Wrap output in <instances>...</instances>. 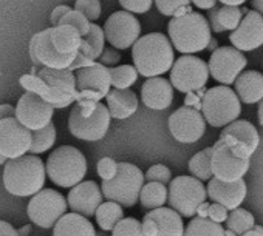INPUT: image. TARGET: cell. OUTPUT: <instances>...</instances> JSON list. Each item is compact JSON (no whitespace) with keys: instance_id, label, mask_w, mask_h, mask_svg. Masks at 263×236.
Listing matches in <instances>:
<instances>
[{"instance_id":"cell-1","label":"cell","mask_w":263,"mask_h":236,"mask_svg":"<svg viewBox=\"0 0 263 236\" xmlns=\"http://www.w3.org/2000/svg\"><path fill=\"white\" fill-rule=\"evenodd\" d=\"M132 59L141 76L147 79L163 76L171 71L175 63L174 45L167 36L151 33L140 37L132 47Z\"/></svg>"},{"instance_id":"cell-2","label":"cell","mask_w":263,"mask_h":236,"mask_svg":"<svg viewBox=\"0 0 263 236\" xmlns=\"http://www.w3.org/2000/svg\"><path fill=\"white\" fill-rule=\"evenodd\" d=\"M47 167L36 155L8 159L4 168V185L8 193L21 198L34 196L45 185Z\"/></svg>"},{"instance_id":"cell-3","label":"cell","mask_w":263,"mask_h":236,"mask_svg":"<svg viewBox=\"0 0 263 236\" xmlns=\"http://www.w3.org/2000/svg\"><path fill=\"white\" fill-rule=\"evenodd\" d=\"M167 33L172 45L181 54L200 53L209 47L212 39L209 20L198 13L174 17L167 25Z\"/></svg>"},{"instance_id":"cell-4","label":"cell","mask_w":263,"mask_h":236,"mask_svg":"<svg viewBox=\"0 0 263 236\" xmlns=\"http://www.w3.org/2000/svg\"><path fill=\"white\" fill-rule=\"evenodd\" d=\"M111 114L107 105L95 100H79L70 113L68 130L70 133L87 142L101 141L110 127Z\"/></svg>"},{"instance_id":"cell-5","label":"cell","mask_w":263,"mask_h":236,"mask_svg":"<svg viewBox=\"0 0 263 236\" xmlns=\"http://www.w3.org/2000/svg\"><path fill=\"white\" fill-rule=\"evenodd\" d=\"M47 176L59 187L71 188L82 182L87 175L85 156L71 145L56 148L47 159Z\"/></svg>"},{"instance_id":"cell-6","label":"cell","mask_w":263,"mask_h":236,"mask_svg":"<svg viewBox=\"0 0 263 236\" xmlns=\"http://www.w3.org/2000/svg\"><path fill=\"white\" fill-rule=\"evenodd\" d=\"M240 97L235 90L228 85H218L206 90L201 102V111L209 125L215 128H224L238 119L241 113Z\"/></svg>"},{"instance_id":"cell-7","label":"cell","mask_w":263,"mask_h":236,"mask_svg":"<svg viewBox=\"0 0 263 236\" xmlns=\"http://www.w3.org/2000/svg\"><path fill=\"white\" fill-rule=\"evenodd\" d=\"M146 176L143 171L128 162L118 164V173L111 179H102V195L108 201H115L122 207H134L144 187Z\"/></svg>"},{"instance_id":"cell-8","label":"cell","mask_w":263,"mask_h":236,"mask_svg":"<svg viewBox=\"0 0 263 236\" xmlns=\"http://www.w3.org/2000/svg\"><path fill=\"white\" fill-rule=\"evenodd\" d=\"M208 188L203 181L192 176H178L169 184L167 202L171 208L184 218H191L198 211V207L206 202Z\"/></svg>"},{"instance_id":"cell-9","label":"cell","mask_w":263,"mask_h":236,"mask_svg":"<svg viewBox=\"0 0 263 236\" xmlns=\"http://www.w3.org/2000/svg\"><path fill=\"white\" fill-rule=\"evenodd\" d=\"M68 202L56 190L42 188L39 193L31 196L27 207V214L33 224L42 228H54L58 221L67 213Z\"/></svg>"},{"instance_id":"cell-10","label":"cell","mask_w":263,"mask_h":236,"mask_svg":"<svg viewBox=\"0 0 263 236\" xmlns=\"http://www.w3.org/2000/svg\"><path fill=\"white\" fill-rule=\"evenodd\" d=\"M209 65L191 54L178 57L171 70V83L180 93H191L201 90L209 80Z\"/></svg>"},{"instance_id":"cell-11","label":"cell","mask_w":263,"mask_h":236,"mask_svg":"<svg viewBox=\"0 0 263 236\" xmlns=\"http://www.w3.org/2000/svg\"><path fill=\"white\" fill-rule=\"evenodd\" d=\"M105 40L116 50H128L141 36V24L134 13L116 11L104 24Z\"/></svg>"},{"instance_id":"cell-12","label":"cell","mask_w":263,"mask_h":236,"mask_svg":"<svg viewBox=\"0 0 263 236\" xmlns=\"http://www.w3.org/2000/svg\"><path fill=\"white\" fill-rule=\"evenodd\" d=\"M206 119L200 110L181 106L169 116V130L175 141L181 144H195L206 133Z\"/></svg>"},{"instance_id":"cell-13","label":"cell","mask_w":263,"mask_h":236,"mask_svg":"<svg viewBox=\"0 0 263 236\" xmlns=\"http://www.w3.org/2000/svg\"><path fill=\"white\" fill-rule=\"evenodd\" d=\"M209 73L221 85L235 83L237 77L245 71L248 60L243 51L235 47H221L217 48L209 59Z\"/></svg>"},{"instance_id":"cell-14","label":"cell","mask_w":263,"mask_h":236,"mask_svg":"<svg viewBox=\"0 0 263 236\" xmlns=\"http://www.w3.org/2000/svg\"><path fill=\"white\" fill-rule=\"evenodd\" d=\"M76 87L81 94H78L79 100H95L99 102L110 93L111 76L110 68L99 63H93L85 68L76 70Z\"/></svg>"},{"instance_id":"cell-15","label":"cell","mask_w":263,"mask_h":236,"mask_svg":"<svg viewBox=\"0 0 263 236\" xmlns=\"http://www.w3.org/2000/svg\"><path fill=\"white\" fill-rule=\"evenodd\" d=\"M54 106L34 91H27L21 96L16 105V117L22 125L31 132L41 130L51 124Z\"/></svg>"},{"instance_id":"cell-16","label":"cell","mask_w":263,"mask_h":236,"mask_svg":"<svg viewBox=\"0 0 263 236\" xmlns=\"http://www.w3.org/2000/svg\"><path fill=\"white\" fill-rule=\"evenodd\" d=\"M39 77L48 85L51 90L47 100L54 108H65L78 99V87H76V76L70 68L67 70H53V68H42L39 71Z\"/></svg>"},{"instance_id":"cell-17","label":"cell","mask_w":263,"mask_h":236,"mask_svg":"<svg viewBox=\"0 0 263 236\" xmlns=\"http://www.w3.org/2000/svg\"><path fill=\"white\" fill-rule=\"evenodd\" d=\"M211 167H212L214 178L224 182H234L241 179L248 173L249 159H243L237 156L234 150L229 147V144L220 138L214 145Z\"/></svg>"},{"instance_id":"cell-18","label":"cell","mask_w":263,"mask_h":236,"mask_svg":"<svg viewBox=\"0 0 263 236\" xmlns=\"http://www.w3.org/2000/svg\"><path fill=\"white\" fill-rule=\"evenodd\" d=\"M33 132L22 125L19 119L7 117L0 121V155L7 159H16L30 153Z\"/></svg>"},{"instance_id":"cell-19","label":"cell","mask_w":263,"mask_h":236,"mask_svg":"<svg viewBox=\"0 0 263 236\" xmlns=\"http://www.w3.org/2000/svg\"><path fill=\"white\" fill-rule=\"evenodd\" d=\"M76 56L78 54H62L54 48L51 42V28L34 34L30 40V57L37 67L67 70L71 67Z\"/></svg>"},{"instance_id":"cell-20","label":"cell","mask_w":263,"mask_h":236,"mask_svg":"<svg viewBox=\"0 0 263 236\" xmlns=\"http://www.w3.org/2000/svg\"><path fill=\"white\" fill-rule=\"evenodd\" d=\"M144 236H183L184 224L181 214L174 208L160 207L151 210L143 219Z\"/></svg>"},{"instance_id":"cell-21","label":"cell","mask_w":263,"mask_h":236,"mask_svg":"<svg viewBox=\"0 0 263 236\" xmlns=\"http://www.w3.org/2000/svg\"><path fill=\"white\" fill-rule=\"evenodd\" d=\"M232 47L240 51H254L263 45V16L257 11H248L241 24L229 36Z\"/></svg>"},{"instance_id":"cell-22","label":"cell","mask_w":263,"mask_h":236,"mask_svg":"<svg viewBox=\"0 0 263 236\" xmlns=\"http://www.w3.org/2000/svg\"><path fill=\"white\" fill-rule=\"evenodd\" d=\"M102 188L95 181H82L78 185L71 187L67 202L71 211L79 213L85 218H91L96 214V210L102 204Z\"/></svg>"},{"instance_id":"cell-23","label":"cell","mask_w":263,"mask_h":236,"mask_svg":"<svg viewBox=\"0 0 263 236\" xmlns=\"http://www.w3.org/2000/svg\"><path fill=\"white\" fill-rule=\"evenodd\" d=\"M208 196L228 210H235L246 198V182L241 179L234 182H224L212 178L208 184Z\"/></svg>"},{"instance_id":"cell-24","label":"cell","mask_w":263,"mask_h":236,"mask_svg":"<svg viewBox=\"0 0 263 236\" xmlns=\"http://www.w3.org/2000/svg\"><path fill=\"white\" fill-rule=\"evenodd\" d=\"M141 100L151 110H166L174 100V85L163 76L149 77L141 88Z\"/></svg>"},{"instance_id":"cell-25","label":"cell","mask_w":263,"mask_h":236,"mask_svg":"<svg viewBox=\"0 0 263 236\" xmlns=\"http://www.w3.org/2000/svg\"><path fill=\"white\" fill-rule=\"evenodd\" d=\"M107 108L113 119H127L138 110V96L130 88H115L105 96Z\"/></svg>"},{"instance_id":"cell-26","label":"cell","mask_w":263,"mask_h":236,"mask_svg":"<svg viewBox=\"0 0 263 236\" xmlns=\"http://www.w3.org/2000/svg\"><path fill=\"white\" fill-rule=\"evenodd\" d=\"M235 93L243 103H257L263 99V74L260 71H243L235 80Z\"/></svg>"},{"instance_id":"cell-27","label":"cell","mask_w":263,"mask_h":236,"mask_svg":"<svg viewBox=\"0 0 263 236\" xmlns=\"http://www.w3.org/2000/svg\"><path fill=\"white\" fill-rule=\"evenodd\" d=\"M53 236H96V230L88 218L79 213H65L54 225Z\"/></svg>"},{"instance_id":"cell-28","label":"cell","mask_w":263,"mask_h":236,"mask_svg":"<svg viewBox=\"0 0 263 236\" xmlns=\"http://www.w3.org/2000/svg\"><path fill=\"white\" fill-rule=\"evenodd\" d=\"M82 39V34L71 25H56L51 28V42L62 54H78Z\"/></svg>"},{"instance_id":"cell-29","label":"cell","mask_w":263,"mask_h":236,"mask_svg":"<svg viewBox=\"0 0 263 236\" xmlns=\"http://www.w3.org/2000/svg\"><path fill=\"white\" fill-rule=\"evenodd\" d=\"M220 138H232L235 141H240L243 144H246L251 152L254 153L260 144V135L257 132V128L248 122V121H234L232 124L226 125L223 130H221V135Z\"/></svg>"},{"instance_id":"cell-30","label":"cell","mask_w":263,"mask_h":236,"mask_svg":"<svg viewBox=\"0 0 263 236\" xmlns=\"http://www.w3.org/2000/svg\"><path fill=\"white\" fill-rule=\"evenodd\" d=\"M105 34L104 28H101L96 24H91L90 33L82 39V45L79 48V53L85 57H88L91 62L101 57L104 48H105Z\"/></svg>"},{"instance_id":"cell-31","label":"cell","mask_w":263,"mask_h":236,"mask_svg":"<svg viewBox=\"0 0 263 236\" xmlns=\"http://www.w3.org/2000/svg\"><path fill=\"white\" fill-rule=\"evenodd\" d=\"M169 198V188L161 182H147L140 195V202L144 208L155 210L164 207Z\"/></svg>"},{"instance_id":"cell-32","label":"cell","mask_w":263,"mask_h":236,"mask_svg":"<svg viewBox=\"0 0 263 236\" xmlns=\"http://www.w3.org/2000/svg\"><path fill=\"white\" fill-rule=\"evenodd\" d=\"M96 222L98 225L104 230V231H113V228L116 227V224L124 218V211H122V205L115 202V201H108V202H102L99 205V208L96 210Z\"/></svg>"},{"instance_id":"cell-33","label":"cell","mask_w":263,"mask_h":236,"mask_svg":"<svg viewBox=\"0 0 263 236\" xmlns=\"http://www.w3.org/2000/svg\"><path fill=\"white\" fill-rule=\"evenodd\" d=\"M183 236H226L224 228L211 218H194L184 228Z\"/></svg>"},{"instance_id":"cell-34","label":"cell","mask_w":263,"mask_h":236,"mask_svg":"<svg viewBox=\"0 0 263 236\" xmlns=\"http://www.w3.org/2000/svg\"><path fill=\"white\" fill-rule=\"evenodd\" d=\"M212 152H214V147H208L203 152L197 153L189 161V171L192 173V176L198 178L200 181H211L214 178L212 167H211Z\"/></svg>"},{"instance_id":"cell-35","label":"cell","mask_w":263,"mask_h":236,"mask_svg":"<svg viewBox=\"0 0 263 236\" xmlns=\"http://www.w3.org/2000/svg\"><path fill=\"white\" fill-rule=\"evenodd\" d=\"M226 227H228V230L241 236L243 233H246L248 230L255 227V221H254V216L251 211H248L245 208H235V210H231V213L226 219Z\"/></svg>"},{"instance_id":"cell-36","label":"cell","mask_w":263,"mask_h":236,"mask_svg":"<svg viewBox=\"0 0 263 236\" xmlns=\"http://www.w3.org/2000/svg\"><path fill=\"white\" fill-rule=\"evenodd\" d=\"M54 142H56V127L51 122L50 125L33 132V142H31L30 153L33 155L45 153L54 145Z\"/></svg>"},{"instance_id":"cell-37","label":"cell","mask_w":263,"mask_h":236,"mask_svg":"<svg viewBox=\"0 0 263 236\" xmlns=\"http://www.w3.org/2000/svg\"><path fill=\"white\" fill-rule=\"evenodd\" d=\"M138 70L135 65H119V67H110V76H111V85L115 88H130L138 79Z\"/></svg>"},{"instance_id":"cell-38","label":"cell","mask_w":263,"mask_h":236,"mask_svg":"<svg viewBox=\"0 0 263 236\" xmlns=\"http://www.w3.org/2000/svg\"><path fill=\"white\" fill-rule=\"evenodd\" d=\"M243 20V11L238 7L223 5L218 7V22L224 28V31H234Z\"/></svg>"},{"instance_id":"cell-39","label":"cell","mask_w":263,"mask_h":236,"mask_svg":"<svg viewBox=\"0 0 263 236\" xmlns=\"http://www.w3.org/2000/svg\"><path fill=\"white\" fill-rule=\"evenodd\" d=\"M111 236H144L143 222L135 218H122L113 228Z\"/></svg>"},{"instance_id":"cell-40","label":"cell","mask_w":263,"mask_h":236,"mask_svg":"<svg viewBox=\"0 0 263 236\" xmlns=\"http://www.w3.org/2000/svg\"><path fill=\"white\" fill-rule=\"evenodd\" d=\"M59 25H71V27H74V28L82 34V37H85V36L90 33V28H91V22H90L82 13H79L78 10L68 11V13L62 17V20H61Z\"/></svg>"},{"instance_id":"cell-41","label":"cell","mask_w":263,"mask_h":236,"mask_svg":"<svg viewBox=\"0 0 263 236\" xmlns=\"http://www.w3.org/2000/svg\"><path fill=\"white\" fill-rule=\"evenodd\" d=\"M74 10L82 13L90 22H96L102 13V7L99 0H76Z\"/></svg>"},{"instance_id":"cell-42","label":"cell","mask_w":263,"mask_h":236,"mask_svg":"<svg viewBox=\"0 0 263 236\" xmlns=\"http://www.w3.org/2000/svg\"><path fill=\"white\" fill-rule=\"evenodd\" d=\"M189 4H191V0H155L158 11L167 17L175 16L181 8L189 7Z\"/></svg>"},{"instance_id":"cell-43","label":"cell","mask_w":263,"mask_h":236,"mask_svg":"<svg viewBox=\"0 0 263 236\" xmlns=\"http://www.w3.org/2000/svg\"><path fill=\"white\" fill-rule=\"evenodd\" d=\"M146 181L147 182H161V184H171L172 181V173L171 170L163 165V164H157L154 167H151L146 173Z\"/></svg>"},{"instance_id":"cell-44","label":"cell","mask_w":263,"mask_h":236,"mask_svg":"<svg viewBox=\"0 0 263 236\" xmlns=\"http://www.w3.org/2000/svg\"><path fill=\"white\" fill-rule=\"evenodd\" d=\"M155 4V0H119V5L134 14H146L152 5Z\"/></svg>"},{"instance_id":"cell-45","label":"cell","mask_w":263,"mask_h":236,"mask_svg":"<svg viewBox=\"0 0 263 236\" xmlns=\"http://www.w3.org/2000/svg\"><path fill=\"white\" fill-rule=\"evenodd\" d=\"M118 173V162H115L111 158H102L98 162V175L102 179H111Z\"/></svg>"},{"instance_id":"cell-46","label":"cell","mask_w":263,"mask_h":236,"mask_svg":"<svg viewBox=\"0 0 263 236\" xmlns=\"http://www.w3.org/2000/svg\"><path fill=\"white\" fill-rule=\"evenodd\" d=\"M99 62L105 67H116L119 62H121V54H119V50L116 48H104L101 57H99Z\"/></svg>"},{"instance_id":"cell-47","label":"cell","mask_w":263,"mask_h":236,"mask_svg":"<svg viewBox=\"0 0 263 236\" xmlns=\"http://www.w3.org/2000/svg\"><path fill=\"white\" fill-rule=\"evenodd\" d=\"M228 208L218 202H214L212 205H209V210H208V218H211L212 221L221 224L228 219Z\"/></svg>"},{"instance_id":"cell-48","label":"cell","mask_w":263,"mask_h":236,"mask_svg":"<svg viewBox=\"0 0 263 236\" xmlns=\"http://www.w3.org/2000/svg\"><path fill=\"white\" fill-rule=\"evenodd\" d=\"M198 91H200V90L187 93L186 100H184V103H186L187 106H192V108H197V110H200V108H201V102H203V99L200 100V96H203V94L206 93V90H204V87H203V88H201V93H198Z\"/></svg>"},{"instance_id":"cell-49","label":"cell","mask_w":263,"mask_h":236,"mask_svg":"<svg viewBox=\"0 0 263 236\" xmlns=\"http://www.w3.org/2000/svg\"><path fill=\"white\" fill-rule=\"evenodd\" d=\"M208 20H209V25H211V30L214 33H223L224 28L220 25L218 22V7H214L212 10H209V14H208Z\"/></svg>"},{"instance_id":"cell-50","label":"cell","mask_w":263,"mask_h":236,"mask_svg":"<svg viewBox=\"0 0 263 236\" xmlns=\"http://www.w3.org/2000/svg\"><path fill=\"white\" fill-rule=\"evenodd\" d=\"M68 11H71V8H70L68 5H59V7H56V8L53 10V13H51V17H50L53 27L59 25L61 20H62V17H64Z\"/></svg>"},{"instance_id":"cell-51","label":"cell","mask_w":263,"mask_h":236,"mask_svg":"<svg viewBox=\"0 0 263 236\" xmlns=\"http://www.w3.org/2000/svg\"><path fill=\"white\" fill-rule=\"evenodd\" d=\"M0 236H19V230H16L10 222L0 221Z\"/></svg>"},{"instance_id":"cell-52","label":"cell","mask_w":263,"mask_h":236,"mask_svg":"<svg viewBox=\"0 0 263 236\" xmlns=\"http://www.w3.org/2000/svg\"><path fill=\"white\" fill-rule=\"evenodd\" d=\"M191 4L200 10H212L214 7H217L218 0H191Z\"/></svg>"},{"instance_id":"cell-53","label":"cell","mask_w":263,"mask_h":236,"mask_svg":"<svg viewBox=\"0 0 263 236\" xmlns=\"http://www.w3.org/2000/svg\"><path fill=\"white\" fill-rule=\"evenodd\" d=\"M14 116H16V106H13L10 103L0 105V121L7 119V117H14Z\"/></svg>"},{"instance_id":"cell-54","label":"cell","mask_w":263,"mask_h":236,"mask_svg":"<svg viewBox=\"0 0 263 236\" xmlns=\"http://www.w3.org/2000/svg\"><path fill=\"white\" fill-rule=\"evenodd\" d=\"M251 7L254 11H257L263 16V0H251Z\"/></svg>"},{"instance_id":"cell-55","label":"cell","mask_w":263,"mask_h":236,"mask_svg":"<svg viewBox=\"0 0 263 236\" xmlns=\"http://www.w3.org/2000/svg\"><path fill=\"white\" fill-rule=\"evenodd\" d=\"M241 236H263V228L261 227H254V228L248 230L246 233H243Z\"/></svg>"},{"instance_id":"cell-56","label":"cell","mask_w":263,"mask_h":236,"mask_svg":"<svg viewBox=\"0 0 263 236\" xmlns=\"http://www.w3.org/2000/svg\"><path fill=\"white\" fill-rule=\"evenodd\" d=\"M218 2L223 5H229V7H240L246 2V0H218Z\"/></svg>"},{"instance_id":"cell-57","label":"cell","mask_w":263,"mask_h":236,"mask_svg":"<svg viewBox=\"0 0 263 236\" xmlns=\"http://www.w3.org/2000/svg\"><path fill=\"white\" fill-rule=\"evenodd\" d=\"M208 210H209V205H208L206 202H203V204L198 207V211H197V213H198L201 218H208Z\"/></svg>"},{"instance_id":"cell-58","label":"cell","mask_w":263,"mask_h":236,"mask_svg":"<svg viewBox=\"0 0 263 236\" xmlns=\"http://www.w3.org/2000/svg\"><path fill=\"white\" fill-rule=\"evenodd\" d=\"M31 227L33 225H24V227H21V230H19V236H28L30 234V231H31Z\"/></svg>"},{"instance_id":"cell-59","label":"cell","mask_w":263,"mask_h":236,"mask_svg":"<svg viewBox=\"0 0 263 236\" xmlns=\"http://www.w3.org/2000/svg\"><path fill=\"white\" fill-rule=\"evenodd\" d=\"M257 114H258V124H260V125H263V99L260 100V105H258V111H257Z\"/></svg>"},{"instance_id":"cell-60","label":"cell","mask_w":263,"mask_h":236,"mask_svg":"<svg viewBox=\"0 0 263 236\" xmlns=\"http://www.w3.org/2000/svg\"><path fill=\"white\" fill-rule=\"evenodd\" d=\"M208 48L215 51V50H217V40H215V39H211V42H209V47H208Z\"/></svg>"},{"instance_id":"cell-61","label":"cell","mask_w":263,"mask_h":236,"mask_svg":"<svg viewBox=\"0 0 263 236\" xmlns=\"http://www.w3.org/2000/svg\"><path fill=\"white\" fill-rule=\"evenodd\" d=\"M7 161H8V159H7L5 156L0 155V165H5V164H7Z\"/></svg>"},{"instance_id":"cell-62","label":"cell","mask_w":263,"mask_h":236,"mask_svg":"<svg viewBox=\"0 0 263 236\" xmlns=\"http://www.w3.org/2000/svg\"><path fill=\"white\" fill-rule=\"evenodd\" d=\"M224 233H226V236H238V234H235V233L231 231V230H224Z\"/></svg>"},{"instance_id":"cell-63","label":"cell","mask_w":263,"mask_h":236,"mask_svg":"<svg viewBox=\"0 0 263 236\" xmlns=\"http://www.w3.org/2000/svg\"><path fill=\"white\" fill-rule=\"evenodd\" d=\"M96 236H108V234L104 233V231H96Z\"/></svg>"}]
</instances>
